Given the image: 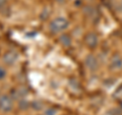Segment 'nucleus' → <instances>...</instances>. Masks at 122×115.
<instances>
[{"mask_svg": "<svg viewBox=\"0 0 122 115\" xmlns=\"http://www.w3.org/2000/svg\"><path fill=\"white\" fill-rule=\"evenodd\" d=\"M49 13H50V11H49V9H48V8H44V9H43V11H42V13L40 14L41 20H46V18H48Z\"/></svg>", "mask_w": 122, "mask_h": 115, "instance_id": "12", "label": "nucleus"}, {"mask_svg": "<svg viewBox=\"0 0 122 115\" xmlns=\"http://www.w3.org/2000/svg\"><path fill=\"white\" fill-rule=\"evenodd\" d=\"M85 44L91 49L96 48L99 44V38L96 33L94 32H89L85 36Z\"/></svg>", "mask_w": 122, "mask_h": 115, "instance_id": "5", "label": "nucleus"}, {"mask_svg": "<svg viewBox=\"0 0 122 115\" xmlns=\"http://www.w3.org/2000/svg\"><path fill=\"white\" fill-rule=\"evenodd\" d=\"M109 68L112 71H119L122 69V56L119 53H114L109 61Z\"/></svg>", "mask_w": 122, "mask_h": 115, "instance_id": "2", "label": "nucleus"}, {"mask_svg": "<svg viewBox=\"0 0 122 115\" xmlns=\"http://www.w3.org/2000/svg\"><path fill=\"white\" fill-rule=\"evenodd\" d=\"M57 2H59V3H63L64 1H65V0H56Z\"/></svg>", "mask_w": 122, "mask_h": 115, "instance_id": "16", "label": "nucleus"}, {"mask_svg": "<svg viewBox=\"0 0 122 115\" xmlns=\"http://www.w3.org/2000/svg\"><path fill=\"white\" fill-rule=\"evenodd\" d=\"M85 65L90 71L95 72L99 68V60L94 54H89L85 59Z\"/></svg>", "mask_w": 122, "mask_h": 115, "instance_id": "3", "label": "nucleus"}, {"mask_svg": "<svg viewBox=\"0 0 122 115\" xmlns=\"http://www.w3.org/2000/svg\"><path fill=\"white\" fill-rule=\"evenodd\" d=\"M18 107L20 110H26L29 107H30V103H29L25 99H20V101L18 102Z\"/></svg>", "mask_w": 122, "mask_h": 115, "instance_id": "9", "label": "nucleus"}, {"mask_svg": "<svg viewBox=\"0 0 122 115\" xmlns=\"http://www.w3.org/2000/svg\"><path fill=\"white\" fill-rule=\"evenodd\" d=\"M7 0H0V10H3L6 8Z\"/></svg>", "mask_w": 122, "mask_h": 115, "instance_id": "13", "label": "nucleus"}, {"mask_svg": "<svg viewBox=\"0 0 122 115\" xmlns=\"http://www.w3.org/2000/svg\"><path fill=\"white\" fill-rule=\"evenodd\" d=\"M6 76V71L4 68H2L1 66H0V79H3Z\"/></svg>", "mask_w": 122, "mask_h": 115, "instance_id": "14", "label": "nucleus"}, {"mask_svg": "<svg viewBox=\"0 0 122 115\" xmlns=\"http://www.w3.org/2000/svg\"><path fill=\"white\" fill-rule=\"evenodd\" d=\"M30 108H33L34 110L39 111V110H41L42 108H43V104H42L40 101H33L32 103H30Z\"/></svg>", "mask_w": 122, "mask_h": 115, "instance_id": "10", "label": "nucleus"}, {"mask_svg": "<svg viewBox=\"0 0 122 115\" xmlns=\"http://www.w3.org/2000/svg\"><path fill=\"white\" fill-rule=\"evenodd\" d=\"M26 95H28V90L25 88H20L18 90L11 91V98L13 99H24Z\"/></svg>", "mask_w": 122, "mask_h": 115, "instance_id": "7", "label": "nucleus"}, {"mask_svg": "<svg viewBox=\"0 0 122 115\" xmlns=\"http://www.w3.org/2000/svg\"><path fill=\"white\" fill-rule=\"evenodd\" d=\"M13 107L12 98L8 95H2L0 96V109L4 112H9Z\"/></svg>", "mask_w": 122, "mask_h": 115, "instance_id": "4", "label": "nucleus"}, {"mask_svg": "<svg viewBox=\"0 0 122 115\" xmlns=\"http://www.w3.org/2000/svg\"><path fill=\"white\" fill-rule=\"evenodd\" d=\"M59 41H60V43L63 46H65V47H69L71 45V38L69 37V35H67V34H62L59 38Z\"/></svg>", "mask_w": 122, "mask_h": 115, "instance_id": "8", "label": "nucleus"}, {"mask_svg": "<svg viewBox=\"0 0 122 115\" xmlns=\"http://www.w3.org/2000/svg\"><path fill=\"white\" fill-rule=\"evenodd\" d=\"M17 59H18V54L13 50L7 51L4 53V55H3V61H4V63L7 65L14 64Z\"/></svg>", "mask_w": 122, "mask_h": 115, "instance_id": "6", "label": "nucleus"}, {"mask_svg": "<svg viewBox=\"0 0 122 115\" xmlns=\"http://www.w3.org/2000/svg\"><path fill=\"white\" fill-rule=\"evenodd\" d=\"M56 113H57V111L53 107H49V108L45 109L44 111V115H56Z\"/></svg>", "mask_w": 122, "mask_h": 115, "instance_id": "11", "label": "nucleus"}, {"mask_svg": "<svg viewBox=\"0 0 122 115\" xmlns=\"http://www.w3.org/2000/svg\"><path fill=\"white\" fill-rule=\"evenodd\" d=\"M117 10H118V12L122 14V0H119L117 2Z\"/></svg>", "mask_w": 122, "mask_h": 115, "instance_id": "15", "label": "nucleus"}, {"mask_svg": "<svg viewBox=\"0 0 122 115\" xmlns=\"http://www.w3.org/2000/svg\"><path fill=\"white\" fill-rule=\"evenodd\" d=\"M69 26V21H68L65 17H56L55 20L51 21L49 29H50L51 33L53 34H58L60 32H63Z\"/></svg>", "mask_w": 122, "mask_h": 115, "instance_id": "1", "label": "nucleus"}]
</instances>
